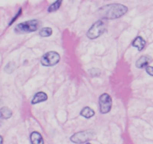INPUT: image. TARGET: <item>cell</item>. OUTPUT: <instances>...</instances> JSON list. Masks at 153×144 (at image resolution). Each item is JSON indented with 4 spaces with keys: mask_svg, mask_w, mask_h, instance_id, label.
I'll list each match as a JSON object with an SVG mask.
<instances>
[{
    "mask_svg": "<svg viewBox=\"0 0 153 144\" xmlns=\"http://www.w3.org/2000/svg\"><path fill=\"white\" fill-rule=\"evenodd\" d=\"M128 11V8L121 4H109L100 8L98 14L102 18L107 20H115L121 17Z\"/></svg>",
    "mask_w": 153,
    "mask_h": 144,
    "instance_id": "cell-1",
    "label": "cell"
},
{
    "mask_svg": "<svg viewBox=\"0 0 153 144\" xmlns=\"http://www.w3.org/2000/svg\"><path fill=\"white\" fill-rule=\"evenodd\" d=\"M40 26V22L37 20H31L25 21L20 22L15 27V32L19 34H25L35 32L38 29Z\"/></svg>",
    "mask_w": 153,
    "mask_h": 144,
    "instance_id": "cell-2",
    "label": "cell"
},
{
    "mask_svg": "<svg viewBox=\"0 0 153 144\" xmlns=\"http://www.w3.org/2000/svg\"><path fill=\"white\" fill-rule=\"evenodd\" d=\"M105 24L102 20L97 21L93 24L92 26L90 28L87 32V37L90 39H95L101 36L105 32Z\"/></svg>",
    "mask_w": 153,
    "mask_h": 144,
    "instance_id": "cell-3",
    "label": "cell"
},
{
    "mask_svg": "<svg viewBox=\"0 0 153 144\" xmlns=\"http://www.w3.org/2000/svg\"><path fill=\"white\" fill-rule=\"evenodd\" d=\"M61 57L57 52L55 51H49L43 54L40 58V63L45 67H52L55 65L60 62Z\"/></svg>",
    "mask_w": 153,
    "mask_h": 144,
    "instance_id": "cell-4",
    "label": "cell"
},
{
    "mask_svg": "<svg viewBox=\"0 0 153 144\" xmlns=\"http://www.w3.org/2000/svg\"><path fill=\"white\" fill-rule=\"evenodd\" d=\"M94 136V133L91 130H84V131L78 132V133L74 134L73 136L70 137V140L75 143L81 144L86 142L89 141L90 140L92 139Z\"/></svg>",
    "mask_w": 153,
    "mask_h": 144,
    "instance_id": "cell-5",
    "label": "cell"
},
{
    "mask_svg": "<svg viewBox=\"0 0 153 144\" xmlns=\"http://www.w3.org/2000/svg\"><path fill=\"white\" fill-rule=\"evenodd\" d=\"M100 103V111L102 114L108 113L111 111L112 106L111 97L107 93L102 94L99 99Z\"/></svg>",
    "mask_w": 153,
    "mask_h": 144,
    "instance_id": "cell-6",
    "label": "cell"
},
{
    "mask_svg": "<svg viewBox=\"0 0 153 144\" xmlns=\"http://www.w3.org/2000/svg\"><path fill=\"white\" fill-rule=\"evenodd\" d=\"M152 62V58L149 56H143L140 58H138L137 62H136V67L137 68H144L149 66V63Z\"/></svg>",
    "mask_w": 153,
    "mask_h": 144,
    "instance_id": "cell-7",
    "label": "cell"
},
{
    "mask_svg": "<svg viewBox=\"0 0 153 144\" xmlns=\"http://www.w3.org/2000/svg\"><path fill=\"white\" fill-rule=\"evenodd\" d=\"M48 99L47 94L43 92H39L36 93L35 95L34 96L33 99L31 100V104H37L43 102Z\"/></svg>",
    "mask_w": 153,
    "mask_h": 144,
    "instance_id": "cell-8",
    "label": "cell"
},
{
    "mask_svg": "<svg viewBox=\"0 0 153 144\" xmlns=\"http://www.w3.org/2000/svg\"><path fill=\"white\" fill-rule=\"evenodd\" d=\"M30 140H31V144L44 143V141H43L41 134L37 131H34L31 134V135H30Z\"/></svg>",
    "mask_w": 153,
    "mask_h": 144,
    "instance_id": "cell-9",
    "label": "cell"
},
{
    "mask_svg": "<svg viewBox=\"0 0 153 144\" xmlns=\"http://www.w3.org/2000/svg\"><path fill=\"white\" fill-rule=\"evenodd\" d=\"M132 46L137 48L139 51L143 50L146 46V41L141 36H137L132 42Z\"/></svg>",
    "mask_w": 153,
    "mask_h": 144,
    "instance_id": "cell-10",
    "label": "cell"
},
{
    "mask_svg": "<svg viewBox=\"0 0 153 144\" xmlns=\"http://www.w3.org/2000/svg\"><path fill=\"white\" fill-rule=\"evenodd\" d=\"M94 114H95V112H94V110H92L91 107H89V106H85V107L83 108V110L81 111V115L86 118H91V117L94 116Z\"/></svg>",
    "mask_w": 153,
    "mask_h": 144,
    "instance_id": "cell-11",
    "label": "cell"
},
{
    "mask_svg": "<svg viewBox=\"0 0 153 144\" xmlns=\"http://www.w3.org/2000/svg\"><path fill=\"white\" fill-rule=\"evenodd\" d=\"M12 116V111L9 109L8 107H4L1 108L0 109V116L2 118L4 119H7V118H10Z\"/></svg>",
    "mask_w": 153,
    "mask_h": 144,
    "instance_id": "cell-12",
    "label": "cell"
},
{
    "mask_svg": "<svg viewBox=\"0 0 153 144\" xmlns=\"http://www.w3.org/2000/svg\"><path fill=\"white\" fill-rule=\"evenodd\" d=\"M52 29L50 27H44L42 28L40 31V34L42 37H49L52 35Z\"/></svg>",
    "mask_w": 153,
    "mask_h": 144,
    "instance_id": "cell-13",
    "label": "cell"
},
{
    "mask_svg": "<svg viewBox=\"0 0 153 144\" xmlns=\"http://www.w3.org/2000/svg\"><path fill=\"white\" fill-rule=\"evenodd\" d=\"M62 1H56L53 3V4H51L50 6L48 8V12L49 13H52V12H55L56 10H58L59 9L60 6H61Z\"/></svg>",
    "mask_w": 153,
    "mask_h": 144,
    "instance_id": "cell-14",
    "label": "cell"
},
{
    "mask_svg": "<svg viewBox=\"0 0 153 144\" xmlns=\"http://www.w3.org/2000/svg\"><path fill=\"white\" fill-rule=\"evenodd\" d=\"M89 73L91 76L97 77V76H100L101 75V70L99 68H92L89 70Z\"/></svg>",
    "mask_w": 153,
    "mask_h": 144,
    "instance_id": "cell-15",
    "label": "cell"
},
{
    "mask_svg": "<svg viewBox=\"0 0 153 144\" xmlns=\"http://www.w3.org/2000/svg\"><path fill=\"white\" fill-rule=\"evenodd\" d=\"M11 64H12V63L10 62V63H8L7 65H6L5 68H4V70H5L7 73H11V72L13 71V70H14V64H13V66H11V67H10Z\"/></svg>",
    "mask_w": 153,
    "mask_h": 144,
    "instance_id": "cell-16",
    "label": "cell"
},
{
    "mask_svg": "<svg viewBox=\"0 0 153 144\" xmlns=\"http://www.w3.org/2000/svg\"><path fill=\"white\" fill-rule=\"evenodd\" d=\"M146 71L148 74H149L150 76H153V67L152 66H147L146 68Z\"/></svg>",
    "mask_w": 153,
    "mask_h": 144,
    "instance_id": "cell-17",
    "label": "cell"
},
{
    "mask_svg": "<svg viewBox=\"0 0 153 144\" xmlns=\"http://www.w3.org/2000/svg\"><path fill=\"white\" fill-rule=\"evenodd\" d=\"M21 11H22V9H19V12H18V14H16V16H14V17H13V20H12L11 21H10V24H9V25H11V24L12 23H13V22H14V21L15 20H16V19H17V17H18V16H19V15H20L21 14Z\"/></svg>",
    "mask_w": 153,
    "mask_h": 144,
    "instance_id": "cell-18",
    "label": "cell"
},
{
    "mask_svg": "<svg viewBox=\"0 0 153 144\" xmlns=\"http://www.w3.org/2000/svg\"><path fill=\"white\" fill-rule=\"evenodd\" d=\"M3 143V138L2 136L0 135V144H2Z\"/></svg>",
    "mask_w": 153,
    "mask_h": 144,
    "instance_id": "cell-19",
    "label": "cell"
},
{
    "mask_svg": "<svg viewBox=\"0 0 153 144\" xmlns=\"http://www.w3.org/2000/svg\"><path fill=\"white\" fill-rule=\"evenodd\" d=\"M86 144H91V143H90V142H87Z\"/></svg>",
    "mask_w": 153,
    "mask_h": 144,
    "instance_id": "cell-20",
    "label": "cell"
}]
</instances>
